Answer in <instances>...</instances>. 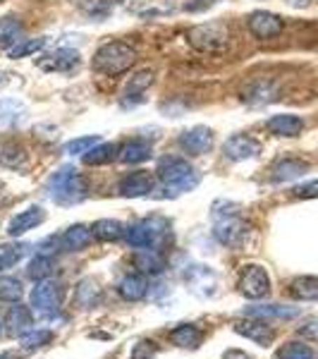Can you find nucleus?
<instances>
[{"label":"nucleus","mask_w":318,"mask_h":359,"mask_svg":"<svg viewBox=\"0 0 318 359\" xmlns=\"http://www.w3.org/2000/svg\"><path fill=\"white\" fill-rule=\"evenodd\" d=\"M137 62V50L125 41H108L94 53L91 67L98 74H106V77H118L125 74L127 69H132V65Z\"/></svg>","instance_id":"nucleus-3"},{"label":"nucleus","mask_w":318,"mask_h":359,"mask_svg":"<svg viewBox=\"0 0 318 359\" xmlns=\"http://www.w3.org/2000/svg\"><path fill=\"white\" fill-rule=\"evenodd\" d=\"M53 340V331L48 328H39V331H29L22 335V350L32 352V350H39V347L48 345Z\"/></svg>","instance_id":"nucleus-35"},{"label":"nucleus","mask_w":318,"mask_h":359,"mask_svg":"<svg viewBox=\"0 0 318 359\" xmlns=\"http://www.w3.org/2000/svg\"><path fill=\"white\" fill-rule=\"evenodd\" d=\"M25 39V25L20 17L8 15L0 20V50H10Z\"/></svg>","instance_id":"nucleus-19"},{"label":"nucleus","mask_w":318,"mask_h":359,"mask_svg":"<svg viewBox=\"0 0 318 359\" xmlns=\"http://www.w3.org/2000/svg\"><path fill=\"white\" fill-rule=\"evenodd\" d=\"M120 194L127 199H137V196H148L155 189V177L148 170H134L130 175L120 180Z\"/></svg>","instance_id":"nucleus-12"},{"label":"nucleus","mask_w":318,"mask_h":359,"mask_svg":"<svg viewBox=\"0 0 318 359\" xmlns=\"http://www.w3.org/2000/svg\"><path fill=\"white\" fill-rule=\"evenodd\" d=\"M221 0H189L187 3V13H204V10L218 5Z\"/></svg>","instance_id":"nucleus-42"},{"label":"nucleus","mask_w":318,"mask_h":359,"mask_svg":"<svg viewBox=\"0 0 318 359\" xmlns=\"http://www.w3.org/2000/svg\"><path fill=\"white\" fill-rule=\"evenodd\" d=\"M36 65L43 69V72H72L82 65V55L72 48H57L53 53H46L36 60Z\"/></svg>","instance_id":"nucleus-11"},{"label":"nucleus","mask_w":318,"mask_h":359,"mask_svg":"<svg viewBox=\"0 0 318 359\" xmlns=\"http://www.w3.org/2000/svg\"><path fill=\"white\" fill-rule=\"evenodd\" d=\"M223 359H251L249 355H244V352H237V350H228L223 355Z\"/></svg>","instance_id":"nucleus-43"},{"label":"nucleus","mask_w":318,"mask_h":359,"mask_svg":"<svg viewBox=\"0 0 318 359\" xmlns=\"http://www.w3.org/2000/svg\"><path fill=\"white\" fill-rule=\"evenodd\" d=\"M247 27H249L251 36L258 39V41H273L282 34L285 29V22H282L280 15L268 13V10H256L247 17Z\"/></svg>","instance_id":"nucleus-7"},{"label":"nucleus","mask_w":318,"mask_h":359,"mask_svg":"<svg viewBox=\"0 0 318 359\" xmlns=\"http://www.w3.org/2000/svg\"><path fill=\"white\" fill-rule=\"evenodd\" d=\"M25 294L22 283L17 278H0V299L3 302H17Z\"/></svg>","instance_id":"nucleus-38"},{"label":"nucleus","mask_w":318,"mask_h":359,"mask_svg":"<svg viewBox=\"0 0 318 359\" xmlns=\"http://www.w3.org/2000/svg\"><path fill=\"white\" fill-rule=\"evenodd\" d=\"M240 290L242 294H247L249 299H258V297H265L270 292V278L265 273L263 266L258 264H251L242 271V278H240Z\"/></svg>","instance_id":"nucleus-9"},{"label":"nucleus","mask_w":318,"mask_h":359,"mask_svg":"<svg viewBox=\"0 0 318 359\" xmlns=\"http://www.w3.org/2000/svg\"><path fill=\"white\" fill-rule=\"evenodd\" d=\"M287 5H292V8H309L311 0H285Z\"/></svg>","instance_id":"nucleus-44"},{"label":"nucleus","mask_w":318,"mask_h":359,"mask_svg":"<svg viewBox=\"0 0 318 359\" xmlns=\"http://www.w3.org/2000/svg\"><path fill=\"white\" fill-rule=\"evenodd\" d=\"M27 149L17 142H5L0 144V165L10 168V170H17V168L27 165Z\"/></svg>","instance_id":"nucleus-25"},{"label":"nucleus","mask_w":318,"mask_h":359,"mask_svg":"<svg viewBox=\"0 0 318 359\" xmlns=\"http://www.w3.org/2000/svg\"><path fill=\"white\" fill-rule=\"evenodd\" d=\"M235 331L240 333V335H244V338L254 340V343L261 345V347H268L275 340V331H273V328H270L265 321H254L251 316L247 318V321H237L235 323Z\"/></svg>","instance_id":"nucleus-14"},{"label":"nucleus","mask_w":318,"mask_h":359,"mask_svg":"<svg viewBox=\"0 0 318 359\" xmlns=\"http://www.w3.org/2000/svg\"><path fill=\"white\" fill-rule=\"evenodd\" d=\"M292 297L306 299V302H318V278L316 276H302L294 278L290 285Z\"/></svg>","instance_id":"nucleus-30"},{"label":"nucleus","mask_w":318,"mask_h":359,"mask_svg":"<svg viewBox=\"0 0 318 359\" xmlns=\"http://www.w3.org/2000/svg\"><path fill=\"white\" fill-rule=\"evenodd\" d=\"M153 82H155V74L151 72V69H141V72H137L130 77V82H127V86H125V96L127 98H132V96L139 98Z\"/></svg>","instance_id":"nucleus-31"},{"label":"nucleus","mask_w":318,"mask_h":359,"mask_svg":"<svg viewBox=\"0 0 318 359\" xmlns=\"http://www.w3.org/2000/svg\"><path fill=\"white\" fill-rule=\"evenodd\" d=\"M98 299H101V287H98V283L94 278H84V280L74 287V304H77L79 309H94L98 304Z\"/></svg>","instance_id":"nucleus-22"},{"label":"nucleus","mask_w":318,"mask_h":359,"mask_svg":"<svg viewBox=\"0 0 318 359\" xmlns=\"http://www.w3.org/2000/svg\"><path fill=\"white\" fill-rule=\"evenodd\" d=\"M187 41L192 48L201 50L208 55H218L225 53L230 46V29L221 25V22H208V25H199L194 29H189Z\"/></svg>","instance_id":"nucleus-5"},{"label":"nucleus","mask_w":318,"mask_h":359,"mask_svg":"<svg viewBox=\"0 0 318 359\" xmlns=\"http://www.w3.org/2000/svg\"><path fill=\"white\" fill-rule=\"evenodd\" d=\"M94 237H98L101 242H118L125 237V225L120 221H113V218H101V221L94 223Z\"/></svg>","instance_id":"nucleus-28"},{"label":"nucleus","mask_w":318,"mask_h":359,"mask_svg":"<svg viewBox=\"0 0 318 359\" xmlns=\"http://www.w3.org/2000/svg\"><path fill=\"white\" fill-rule=\"evenodd\" d=\"M115 158H118V147L111 142H98L91 151H86L82 156V161L86 165H106Z\"/></svg>","instance_id":"nucleus-27"},{"label":"nucleus","mask_w":318,"mask_h":359,"mask_svg":"<svg viewBox=\"0 0 318 359\" xmlns=\"http://www.w3.org/2000/svg\"><path fill=\"white\" fill-rule=\"evenodd\" d=\"M309 170V163L299 158H282L280 163H275L273 168V180L275 182H290V180L302 177Z\"/></svg>","instance_id":"nucleus-26"},{"label":"nucleus","mask_w":318,"mask_h":359,"mask_svg":"<svg viewBox=\"0 0 318 359\" xmlns=\"http://www.w3.org/2000/svg\"><path fill=\"white\" fill-rule=\"evenodd\" d=\"M153 355H155V343H148V340H141L132 350V359H153Z\"/></svg>","instance_id":"nucleus-41"},{"label":"nucleus","mask_w":318,"mask_h":359,"mask_svg":"<svg viewBox=\"0 0 318 359\" xmlns=\"http://www.w3.org/2000/svg\"><path fill=\"white\" fill-rule=\"evenodd\" d=\"M146 278L141 273H127L123 280L118 283V292L123 294L127 302H137L146 294Z\"/></svg>","instance_id":"nucleus-24"},{"label":"nucleus","mask_w":318,"mask_h":359,"mask_svg":"<svg viewBox=\"0 0 318 359\" xmlns=\"http://www.w3.org/2000/svg\"><path fill=\"white\" fill-rule=\"evenodd\" d=\"M132 262L141 273H151L158 276L165 271V257L158 252V249H137V254L132 257Z\"/></svg>","instance_id":"nucleus-20"},{"label":"nucleus","mask_w":318,"mask_h":359,"mask_svg":"<svg viewBox=\"0 0 318 359\" xmlns=\"http://www.w3.org/2000/svg\"><path fill=\"white\" fill-rule=\"evenodd\" d=\"M46 192H48V196L55 204L74 206V204H82L86 196H89V182L74 168L65 165L46 180Z\"/></svg>","instance_id":"nucleus-1"},{"label":"nucleus","mask_w":318,"mask_h":359,"mask_svg":"<svg viewBox=\"0 0 318 359\" xmlns=\"http://www.w3.org/2000/svg\"><path fill=\"white\" fill-rule=\"evenodd\" d=\"M50 273H53V259L46 257V254H36V257L29 262V269H27V276L32 278V280L41 283L46 280Z\"/></svg>","instance_id":"nucleus-33"},{"label":"nucleus","mask_w":318,"mask_h":359,"mask_svg":"<svg viewBox=\"0 0 318 359\" xmlns=\"http://www.w3.org/2000/svg\"><path fill=\"white\" fill-rule=\"evenodd\" d=\"M46 221V211L41 206H29L25 211H20L17 216L10 221L8 225V233L17 237V235H25L27 230H34L36 225H41Z\"/></svg>","instance_id":"nucleus-18"},{"label":"nucleus","mask_w":318,"mask_h":359,"mask_svg":"<svg viewBox=\"0 0 318 359\" xmlns=\"http://www.w3.org/2000/svg\"><path fill=\"white\" fill-rule=\"evenodd\" d=\"M177 144L184 154L189 156H204L213 149V132L204 125H196L192 130H184L177 137Z\"/></svg>","instance_id":"nucleus-10"},{"label":"nucleus","mask_w":318,"mask_h":359,"mask_svg":"<svg viewBox=\"0 0 318 359\" xmlns=\"http://www.w3.org/2000/svg\"><path fill=\"white\" fill-rule=\"evenodd\" d=\"M62 304V285L55 280H41L36 287L32 290V306L39 311L41 316H53L60 311Z\"/></svg>","instance_id":"nucleus-6"},{"label":"nucleus","mask_w":318,"mask_h":359,"mask_svg":"<svg viewBox=\"0 0 318 359\" xmlns=\"http://www.w3.org/2000/svg\"><path fill=\"white\" fill-rule=\"evenodd\" d=\"M29 252V245H0V271L13 269Z\"/></svg>","instance_id":"nucleus-34"},{"label":"nucleus","mask_w":318,"mask_h":359,"mask_svg":"<svg viewBox=\"0 0 318 359\" xmlns=\"http://www.w3.org/2000/svg\"><path fill=\"white\" fill-rule=\"evenodd\" d=\"M223 154H225V158H230V161H247L261 154V144L249 135H235L225 142Z\"/></svg>","instance_id":"nucleus-13"},{"label":"nucleus","mask_w":318,"mask_h":359,"mask_svg":"<svg viewBox=\"0 0 318 359\" xmlns=\"http://www.w3.org/2000/svg\"><path fill=\"white\" fill-rule=\"evenodd\" d=\"M151 156H153V147L146 139H130V142L118 149V161L125 165L144 163V161H148Z\"/></svg>","instance_id":"nucleus-16"},{"label":"nucleus","mask_w":318,"mask_h":359,"mask_svg":"<svg viewBox=\"0 0 318 359\" xmlns=\"http://www.w3.org/2000/svg\"><path fill=\"white\" fill-rule=\"evenodd\" d=\"M292 194L297 199H316L318 196V180H311V182H304V184H297L292 189Z\"/></svg>","instance_id":"nucleus-39"},{"label":"nucleus","mask_w":318,"mask_h":359,"mask_svg":"<svg viewBox=\"0 0 318 359\" xmlns=\"http://www.w3.org/2000/svg\"><path fill=\"white\" fill-rule=\"evenodd\" d=\"M247 223L242 221L237 213H230V216H223L216 221V228H213V235L218 237V242L225 247H240L242 242L247 240Z\"/></svg>","instance_id":"nucleus-8"},{"label":"nucleus","mask_w":318,"mask_h":359,"mask_svg":"<svg viewBox=\"0 0 318 359\" xmlns=\"http://www.w3.org/2000/svg\"><path fill=\"white\" fill-rule=\"evenodd\" d=\"M170 340L177 347H189V350H196L204 340V333L199 331L192 323H184V326H177L175 331L170 333Z\"/></svg>","instance_id":"nucleus-29"},{"label":"nucleus","mask_w":318,"mask_h":359,"mask_svg":"<svg viewBox=\"0 0 318 359\" xmlns=\"http://www.w3.org/2000/svg\"><path fill=\"white\" fill-rule=\"evenodd\" d=\"M46 43H48V39L46 36H39V39H22L20 43L15 46V48L8 50V55L13 57V60H20V57H29V55H36L39 50L46 48Z\"/></svg>","instance_id":"nucleus-32"},{"label":"nucleus","mask_w":318,"mask_h":359,"mask_svg":"<svg viewBox=\"0 0 318 359\" xmlns=\"http://www.w3.org/2000/svg\"><path fill=\"white\" fill-rule=\"evenodd\" d=\"M94 242V230L86 228V225L77 223V225H69L65 233L60 235V247L62 252H82Z\"/></svg>","instance_id":"nucleus-17"},{"label":"nucleus","mask_w":318,"mask_h":359,"mask_svg":"<svg viewBox=\"0 0 318 359\" xmlns=\"http://www.w3.org/2000/svg\"><path fill=\"white\" fill-rule=\"evenodd\" d=\"M275 359H316L314 350L304 343H287L285 347L277 350Z\"/></svg>","instance_id":"nucleus-36"},{"label":"nucleus","mask_w":318,"mask_h":359,"mask_svg":"<svg viewBox=\"0 0 318 359\" xmlns=\"http://www.w3.org/2000/svg\"><path fill=\"white\" fill-rule=\"evenodd\" d=\"M297 314H299L297 306H282V304H256L244 309V316L251 318H292Z\"/></svg>","instance_id":"nucleus-23"},{"label":"nucleus","mask_w":318,"mask_h":359,"mask_svg":"<svg viewBox=\"0 0 318 359\" xmlns=\"http://www.w3.org/2000/svg\"><path fill=\"white\" fill-rule=\"evenodd\" d=\"M98 142H101V139H98L96 135L94 137H79V139L67 142L65 147H62V151H65L67 156H84L86 151H91Z\"/></svg>","instance_id":"nucleus-37"},{"label":"nucleus","mask_w":318,"mask_h":359,"mask_svg":"<svg viewBox=\"0 0 318 359\" xmlns=\"http://www.w3.org/2000/svg\"><path fill=\"white\" fill-rule=\"evenodd\" d=\"M84 10L94 17H106L108 10H111V0H91V3L84 5Z\"/></svg>","instance_id":"nucleus-40"},{"label":"nucleus","mask_w":318,"mask_h":359,"mask_svg":"<svg viewBox=\"0 0 318 359\" xmlns=\"http://www.w3.org/2000/svg\"><path fill=\"white\" fill-rule=\"evenodd\" d=\"M3 84H5V74L0 72V86H3Z\"/></svg>","instance_id":"nucleus-46"},{"label":"nucleus","mask_w":318,"mask_h":359,"mask_svg":"<svg viewBox=\"0 0 318 359\" xmlns=\"http://www.w3.org/2000/svg\"><path fill=\"white\" fill-rule=\"evenodd\" d=\"M5 326L13 335H25L34 328V316H32V309L25 304H17L13 309L8 311L5 316Z\"/></svg>","instance_id":"nucleus-21"},{"label":"nucleus","mask_w":318,"mask_h":359,"mask_svg":"<svg viewBox=\"0 0 318 359\" xmlns=\"http://www.w3.org/2000/svg\"><path fill=\"white\" fill-rule=\"evenodd\" d=\"M155 175L167 192H192L199 184V172L182 156H163L155 165Z\"/></svg>","instance_id":"nucleus-2"},{"label":"nucleus","mask_w":318,"mask_h":359,"mask_svg":"<svg viewBox=\"0 0 318 359\" xmlns=\"http://www.w3.org/2000/svg\"><path fill=\"white\" fill-rule=\"evenodd\" d=\"M265 127L275 137H299L304 132V120L294 113H280L265 120Z\"/></svg>","instance_id":"nucleus-15"},{"label":"nucleus","mask_w":318,"mask_h":359,"mask_svg":"<svg viewBox=\"0 0 318 359\" xmlns=\"http://www.w3.org/2000/svg\"><path fill=\"white\" fill-rule=\"evenodd\" d=\"M0 359H20L17 352H0Z\"/></svg>","instance_id":"nucleus-45"},{"label":"nucleus","mask_w":318,"mask_h":359,"mask_svg":"<svg viewBox=\"0 0 318 359\" xmlns=\"http://www.w3.org/2000/svg\"><path fill=\"white\" fill-rule=\"evenodd\" d=\"M125 240L134 249H163L170 240V221L163 216H148L125 230Z\"/></svg>","instance_id":"nucleus-4"}]
</instances>
